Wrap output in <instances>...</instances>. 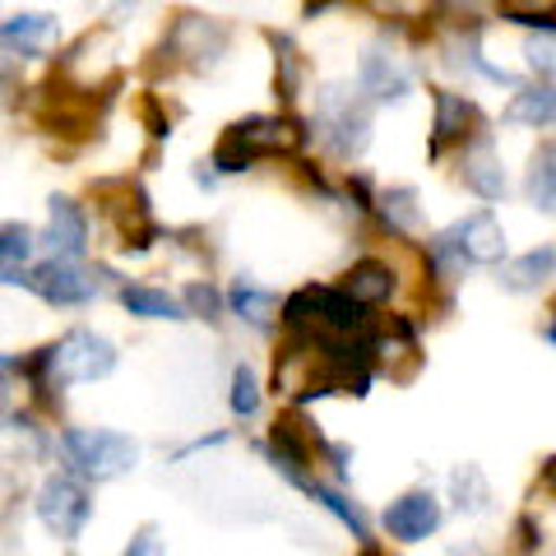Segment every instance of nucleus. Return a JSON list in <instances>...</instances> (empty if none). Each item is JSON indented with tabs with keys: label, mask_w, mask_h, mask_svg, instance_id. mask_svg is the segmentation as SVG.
Listing matches in <instances>:
<instances>
[{
	"label": "nucleus",
	"mask_w": 556,
	"mask_h": 556,
	"mask_svg": "<svg viewBox=\"0 0 556 556\" xmlns=\"http://www.w3.org/2000/svg\"><path fill=\"white\" fill-rule=\"evenodd\" d=\"M89 515H93L89 486H84L75 473H51L38 486V519H42L47 533L61 538V543H75V538L89 529Z\"/></svg>",
	"instance_id": "8"
},
{
	"label": "nucleus",
	"mask_w": 556,
	"mask_h": 556,
	"mask_svg": "<svg viewBox=\"0 0 556 556\" xmlns=\"http://www.w3.org/2000/svg\"><path fill=\"white\" fill-rule=\"evenodd\" d=\"M102 5H108V10H112V14H126V10H130V5H139V0H102Z\"/></svg>",
	"instance_id": "35"
},
{
	"label": "nucleus",
	"mask_w": 556,
	"mask_h": 556,
	"mask_svg": "<svg viewBox=\"0 0 556 556\" xmlns=\"http://www.w3.org/2000/svg\"><path fill=\"white\" fill-rule=\"evenodd\" d=\"M525 61L538 79H556V33L538 28V38L525 42Z\"/></svg>",
	"instance_id": "27"
},
{
	"label": "nucleus",
	"mask_w": 556,
	"mask_h": 556,
	"mask_svg": "<svg viewBox=\"0 0 556 556\" xmlns=\"http://www.w3.org/2000/svg\"><path fill=\"white\" fill-rule=\"evenodd\" d=\"M455 496H459V510H486V482H482V473L473 464H464V468H455Z\"/></svg>",
	"instance_id": "29"
},
{
	"label": "nucleus",
	"mask_w": 556,
	"mask_h": 556,
	"mask_svg": "<svg viewBox=\"0 0 556 556\" xmlns=\"http://www.w3.org/2000/svg\"><path fill=\"white\" fill-rule=\"evenodd\" d=\"M0 283L38 292L47 306H89L98 298L93 274L79 260H61V255H47L38 269H0Z\"/></svg>",
	"instance_id": "6"
},
{
	"label": "nucleus",
	"mask_w": 556,
	"mask_h": 556,
	"mask_svg": "<svg viewBox=\"0 0 556 556\" xmlns=\"http://www.w3.org/2000/svg\"><path fill=\"white\" fill-rule=\"evenodd\" d=\"M547 339H552V343H556V320H552V325H547Z\"/></svg>",
	"instance_id": "36"
},
{
	"label": "nucleus",
	"mask_w": 556,
	"mask_h": 556,
	"mask_svg": "<svg viewBox=\"0 0 556 556\" xmlns=\"http://www.w3.org/2000/svg\"><path fill=\"white\" fill-rule=\"evenodd\" d=\"M367 302H357L348 288H298L283 302V320L288 334H306V339H325V343H367L371 339V316Z\"/></svg>",
	"instance_id": "1"
},
{
	"label": "nucleus",
	"mask_w": 556,
	"mask_h": 556,
	"mask_svg": "<svg viewBox=\"0 0 556 556\" xmlns=\"http://www.w3.org/2000/svg\"><path fill=\"white\" fill-rule=\"evenodd\" d=\"M316 135L325 139L329 153L339 159H362V149L371 144V108L353 89H325L316 93Z\"/></svg>",
	"instance_id": "5"
},
{
	"label": "nucleus",
	"mask_w": 556,
	"mask_h": 556,
	"mask_svg": "<svg viewBox=\"0 0 556 556\" xmlns=\"http://www.w3.org/2000/svg\"><path fill=\"white\" fill-rule=\"evenodd\" d=\"M525 195L533 208L556 218V144H543L529 163V177H525Z\"/></svg>",
	"instance_id": "21"
},
{
	"label": "nucleus",
	"mask_w": 556,
	"mask_h": 556,
	"mask_svg": "<svg viewBox=\"0 0 556 556\" xmlns=\"http://www.w3.org/2000/svg\"><path fill=\"white\" fill-rule=\"evenodd\" d=\"M343 288L353 292L357 302L380 306V302H390V292H394V269L380 265V260H357V265L343 274Z\"/></svg>",
	"instance_id": "19"
},
{
	"label": "nucleus",
	"mask_w": 556,
	"mask_h": 556,
	"mask_svg": "<svg viewBox=\"0 0 556 556\" xmlns=\"http://www.w3.org/2000/svg\"><path fill=\"white\" fill-rule=\"evenodd\" d=\"M288 482H298L302 486V492L311 496V501H316V506L320 510H329V515H334L339 519V525L348 529V533H353L357 538V543L362 547H371V529H367V515H362L357 506H353V501H348L343 492H334V486H325V482H316V478H311V473H298V478H288Z\"/></svg>",
	"instance_id": "16"
},
{
	"label": "nucleus",
	"mask_w": 556,
	"mask_h": 556,
	"mask_svg": "<svg viewBox=\"0 0 556 556\" xmlns=\"http://www.w3.org/2000/svg\"><path fill=\"white\" fill-rule=\"evenodd\" d=\"M181 302H186V311H190V316H200V320H218V311H223L218 292L208 288V283H190Z\"/></svg>",
	"instance_id": "31"
},
{
	"label": "nucleus",
	"mask_w": 556,
	"mask_h": 556,
	"mask_svg": "<svg viewBox=\"0 0 556 556\" xmlns=\"http://www.w3.org/2000/svg\"><path fill=\"white\" fill-rule=\"evenodd\" d=\"M543 492H547V496H556V459H547V464H543Z\"/></svg>",
	"instance_id": "34"
},
{
	"label": "nucleus",
	"mask_w": 556,
	"mask_h": 556,
	"mask_svg": "<svg viewBox=\"0 0 556 556\" xmlns=\"http://www.w3.org/2000/svg\"><path fill=\"white\" fill-rule=\"evenodd\" d=\"M33 251H38L33 228H24V223H5V228H0V269H24Z\"/></svg>",
	"instance_id": "25"
},
{
	"label": "nucleus",
	"mask_w": 556,
	"mask_h": 556,
	"mask_svg": "<svg viewBox=\"0 0 556 556\" xmlns=\"http://www.w3.org/2000/svg\"><path fill=\"white\" fill-rule=\"evenodd\" d=\"M228 404H232V413L237 417H255V408H260V386H255V371L241 362V367L232 371V394H228Z\"/></svg>",
	"instance_id": "30"
},
{
	"label": "nucleus",
	"mask_w": 556,
	"mask_h": 556,
	"mask_svg": "<svg viewBox=\"0 0 556 556\" xmlns=\"http://www.w3.org/2000/svg\"><path fill=\"white\" fill-rule=\"evenodd\" d=\"M459 177H464V186L473 190L478 200H486V204H496L501 195H506V167H501V159H496V144L486 135H473L464 144V153H459Z\"/></svg>",
	"instance_id": "12"
},
{
	"label": "nucleus",
	"mask_w": 556,
	"mask_h": 556,
	"mask_svg": "<svg viewBox=\"0 0 556 556\" xmlns=\"http://www.w3.org/2000/svg\"><path fill=\"white\" fill-rule=\"evenodd\" d=\"M501 14H506L510 24L556 33V0H501Z\"/></svg>",
	"instance_id": "26"
},
{
	"label": "nucleus",
	"mask_w": 556,
	"mask_h": 556,
	"mask_svg": "<svg viewBox=\"0 0 556 556\" xmlns=\"http://www.w3.org/2000/svg\"><path fill=\"white\" fill-rule=\"evenodd\" d=\"M496 278L506 292H538L547 278H556V247H538V251H525L515 260H501Z\"/></svg>",
	"instance_id": "15"
},
{
	"label": "nucleus",
	"mask_w": 556,
	"mask_h": 556,
	"mask_svg": "<svg viewBox=\"0 0 556 556\" xmlns=\"http://www.w3.org/2000/svg\"><path fill=\"white\" fill-rule=\"evenodd\" d=\"M269 42L278 51V98L292 102L302 89V51L292 47V38H283V33H269Z\"/></svg>",
	"instance_id": "24"
},
{
	"label": "nucleus",
	"mask_w": 556,
	"mask_h": 556,
	"mask_svg": "<svg viewBox=\"0 0 556 556\" xmlns=\"http://www.w3.org/2000/svg\"><path fill=\"white\" fill-rule=\"evenodd\" d=\"M47 251L61 260H79L89 251V218L84 208L65 195H51V218H47Z\"/></svg>",
	"instance_id": "14"
},
{
	"label": "nucleus",
	"mask_w": 556,
	"mask_h": 556,
	"mask_svg": "<svg viewBox=\"0 0 556 556\" xmlns=\"http://www.w3.org/2000/svg\"><path fill=\"white\" fill-rule=\"evenodd\" d=\"M61 455L84 482H112L139 464V441H130L126 431H108V427H65Z\"/></svg>",
	"instance_id": "4"
},
{
	"label": "nucleus",
	"mask_w": 556,
	"mask_h": 556,
	"mask_svg": "<svg viewBox=\"0 0 556 556\" xmlns=\"http://www.w3.org/2000/svg\"><path fill=\"white\" fill-rule=\"evenodd\" d=\"M431 251L441 260H459V265H501L506 260V232H501L492 208H478V214L459 218L455 228L431 241Z\"/></svg>",
	"instance_id": "7"
},
{
	"label": "nucleus",
	"mask_w": 556,
	"mask_h": 556,
	"mask_svg": "<svg viewBox=\"0 0 556 556\" xmlns=\"http://www.w3.org/2000/svg\"><path fill=\"white\" fill-rule=\"evenodd\" d=\"M386 529H390V538H399V543H422V538H431L441 529V501L431 492H404L399 501H390Z\"/></svg>",
	"instance_id": "13"
},
{
	"label": "nucleus",
	"mask_w": 556,
	"mask_h": 556,
	"mask_svg": "<svg viewBox=\"0 0 556 556\" xmlns=\"http://www.w3.org/2000/svg\"><path fill=\"white\" fill-rule=\"evenodd\" d=\"M367 5L380 14V20H394V24H417V20H431L437 0H367Z\"/></svg>",
	"instance_id": "28"
},
{
	"label": "nucleus",
	"mask_w": 556,
	"mask_h": 556,
	"mask_svg": "<svg viewBox=\"0 0 556 556\" xmlns=\"http://www.w3.org/2000/svg\"><path fill=\"white\" fill-rule=\"evenodd\" d=\"M121 306L139 320H186L190 316L186 302H177L163 288H121Z\"/></svg>",
	"instance_id": "20"
},
{
	"label": "nucleus",
	"mask_w": 556,
	"mask_h": 556,
	"mask_svg": "<svg viewBox=\"0 0 556 556\" xmlns=\"http://www.w3.org/2000/svg\"><path fill=\"white\" fill-rule=\"evenodd\" d=\"M380 218H386V228H394V232H417V228H422L417 190H408V186L386 190V195H380Z\"/></svg>",
	"instance_id": "23"
},
{
	"label": "nucleus",
	"mask_w": 556,
	"mask_h": 556,
	"mask_svg": "<svg viewBox=\"0 0 556 556\" xmlns=\"http://www.w3.org/2000/svg\"><path fill=\"white\" fill-rule=\"evenodd\" d=\"M163 51H172V56H177L181 65H190V70H208L223 51H228V28L214 24V20H200V14H181L167 33Z\"/></svg>",
	"instance_id": "9"
},
{
	"label": "nucleus",
	"mask_w": 556,
	"mask_h": 556,
	"mask_svg": "<svg viewBox=\"0 0 556 556\" xmlns=\"http://www.w3.org/2000/svg\"><path fill=\"white\" fill-rule=\"evenodd\" d=\"M126 552H130V556H144V552H159V543H153V529H144V533H139V538H135V543H130Z\"/></svg>",
	"instance_id": "33"
},
{
	"label": "nucleus",
	"mask_w": 556,
	"mask_h": 556,
	"mask_svg": "<svg viewBox=\"0 0 556 556\" xmlns=\"http://www.w3.org/2000/svg\"><path fill=\"white\" fill-rule=\"evenodd\" d=\"M431 102H437V126H431V159H441L445 144H464V139L482 135V112H478L473 98L437 89V93H431Z\"/></svg>",
	"instance_id": "11"
},
{
	"label": "nucleus",
	"mask_w": 556,
	"mask_h": 556,
	"mask_svg": "<svg viewBox=\"0 0 556 556\" xmlns=\"http://www.w3.org/2000/svg\"><path fill=\"white\" fill-rule=\"evenodd\" d=\"M56 38H61L56 14H14V20L0 24V42L20 47L24 56H38V51H47Z\"/></svg>",
	"instance_id": "18"
},
{
	"label": "nucleus",
	"mask_w": 556,
	"mask_h": 556,
	"mask_svg": "<svg viewBox=\"0 0 556 556\" xmlns=\"http://www.w3.org/2000/svg\"><path fill=\"white\" fill-rule=\"evenodd\" d=\"M20 371H24V367H20L14 357H0V404L10 399V386H14V376H20Z\"/></svg>",
	"instance_id": "32"
},
{
	"label": "nucleus",
	"mask_w": 556,
	"mask_h": 556,
	"mask_svg": "<svg viewBox=\"0 0 556 556\" xmlns=\"http://www.w3.org/2000/svg\"><path fill=\"white\" fill-rule=\"evenodd\" d=\"M506 121H510V126H529V130L556 126V84L552 79H538V84L515 89L510 108H506Z\"/></svg>",
	"instance_id": "17"
},
{
	"label": "nucleus",
	"mask_w": 556,
	"mask_h": 556,
	"mask_svg": "<svg viewBox=\"0 0 556 556\" xmlns=\"http://www.w3.org/2000/svg\"><path fill=\"white\" fill-rule=\"evenodd\" d=\"M228 302H232V311L247 325H255V329H269L274 325V316H278V302H274V292H265V288H255L251 278H237L232 283V292H228Z\"/></svg>",
	"instance_id": "22"
},
{
	"label": "nucleus",
	"mask_w": 556,
	"mask_h": 556,
	"mask_svg": "<svg viewBox=\"0 0 556 556\" xmlns=\"http://www.w3.org/2000/svg\"><path fill=\"white\" fill-rule=\"evenodd\" d=\"M357 84H362V93H367L371 102H399V98H408V89H413V70L399 61L386 42H371L367 51H362V61H357Z\"/></svg>",
	"instance_id": "10"
},
{
	"label": "nucleus",
	"mask_w": 556,
	"mask_h": 556,
	"mask_svg": "<svg viewBox=\"0 0 556 556\" xmlns=\"http://www.w3.org/2000/svg\"><path fill=\"white\" fill-rule=\"evenodd\" d=\"M306 144V126L292 116H251L237 121V126L223 130V139L214 144V167L223 177L232 172H247L260 159H288Z\"/></svg>",
	"instance_id": "3"
},
{
	"label": "nucleus",
	"mask_w": 556,
	"mask_h": 556,
	"mask_svg": "<svg viewBox=\"0 0 556 556\" xmlns=\"http://www.w3.org/2000/svg\"><path fill=\"white\" fill-rule=\"evenodd\" d=\"M24 371L38 380L42 390H65V386H89L116 371V348L93 334V329H70L61 343L42 348L33 362H24Z\"/></svg>",
	"instance_id": "2"
}]
</instances>
